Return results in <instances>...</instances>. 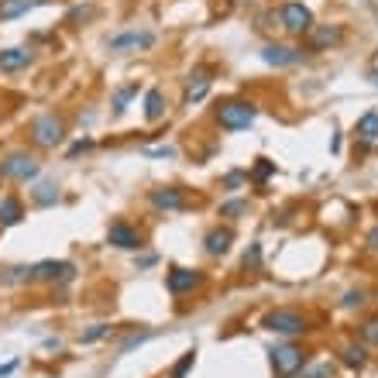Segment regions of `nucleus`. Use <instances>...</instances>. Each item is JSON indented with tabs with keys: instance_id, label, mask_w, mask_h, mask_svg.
I'll list each match as a JSON object with an SVG mask.
<instances>
[{
	"instance_id": "nucleus-1",
	"label": "nucleus",
	"mask_w": 378,
	"mask_h": 378,
	"mask_svg": "<svg viewBox=\"0 0 378 378\" xmlns=\"http://www.w3.org/2000/svg\"><path fill=\"white\" fill-rule=\"evenodd\" d=\"M213 117H217V124L224 127V131H245V127L254 124L258 107H254L252 100H220L217 110H213Z\"/></svg>"
},
{
	"instance_id": "nucleus-2",
	"label": "nucleus",
	"mask_w": 378,
	"mask_h": 378,
	"mask_svg": "<svg viewBox=\"0 0 378 378\" xmlns=\"http://www.w3.org/2000/svg\"><path fill=\"white\" fill-rule=\"evenodd\" d=\"M261 327L265 330H272V334H282V337H299L306 334V330H313L310 327V320L299 313V310H272V313H265V320H261Z\"/></svg>"
},
{
	"instance_id": "nucleus-3",
	"label": "nucleus",
	"mask_w": 378,
	"mask_h": 378,
	"mask_svg": "<svg viewBox=\"0 0 378 378\" xmlns=\"http://www.w3.org/2000/svg\"><path fill=\"white\" fill-rule=\"evenodd\" d=\"M268 358H272V368H275L279 378H296L306 368V361H310V354H306L303 347H296V344H279V347H272Z\"/></svg>"
},
{
	"instance_id": "nucleus-4",
	"label": "nucleus",
	"mask_w": 378,
	"mask_h": 378,
	"mask_svg": "<svg viewBox=\"0 0 378 378\" xmlns=\"http://www.w3.org/2000/svg\"><path fill=\"white\" fill-rule=\"evenodd\" d=\"M28 134H31V145H35V148H55V145H62V138H66V121L55 117V114H42V117L31 121Z\"/></svg>"
},
{
	"instance_id": "nucleus-5",
	"label": "nucleus",
	"mask_w": 378,
	"mask_h": 378,
	"mask_svg": "<svg viewBox=\"0 0 378 378\" xmlns=\"http://www.w3.org/2000/svg\"><path fill=\"white\" fill-rule=\"evenodd\" d=\"M38 159L31 155V152H10V155H3L0 159V175L3 179H14V182H31V179H38Z\"/></svg>"
},
{
	"instance_id": "nucleus-6",
	"label": "nucleus",
	"mask_w": 378,
	"mask_h": 378,
	"mask_svg": "<svg viewBox=\"0 0 378 378\" xmlns=\"http://www.w3.org/2000/svg\"><path fill=\"white\" fill-rule=\"evenodd\" d=\"M107 245H114L121 252H141L145 248V234L138 227H131L127 220H114L107 227Z\"/></svg>"
},
{
	"instance_id": "nucleus-7",
	"label": "nucleus",
	"mask_w": 378,
	"mask_h": 378,
	"mask_svg": "<svg viewBox=\"0 0 378 378\" xmlns=\"http://www.w3.org/2000/svg\"><path fill=\"white\" fill-rule=\"evenodd\" d=\"M279 21H282V28L289 31V35H306L310 28H313V14H310V7L306 3H282L279 7Z\"/></svg>"
},
{
	"instance_id": "nucleus-8",
	"label": "nucleus",
	"mask_w": 378,
	"mask_h": 378,
	"mask_svg": "<svg viewBox=\"0 0 378 378\" xmlns=\"http://www.w3.org/2000/svg\"><path fill=\"white\" fill-rule=\"evenodd\" d=\"M73 275H76L73 261H38V265H31V282H55V286H62V282H73Z\"/></svg>"
},
{
	"instance_id": "nucleus-9",
	"label": "nucleus",
	"mask_w": 378,
	"mask_h": 378,
	"mask_svg": "<svg viewBox=\"0 0 378 378\" xmlns=\"http://www.w3.org/2000/svg\"><path fill=\"white\" fill-rule=\"evenodd\" d=\"M340 42H344V28H340V24H313V28L306 31L310 52H330V48H337Z\"/></svg>"
},
{
	"instance_id": "nucleus-10",
	"label": "nucleus",
	"mask_w": 378,
	"mask_h": 378,
	"mask_svg": "<svg viewBox=\"0 0 378 378\" xmlns=\"http://www.w3.org/2000/svg\"><path fill=\"white\" fill-rule=\"evenodd\" d=\"M213 83V69L210 66H196L189 76H186V93H182V103H200Z\"/></svg>"
},
{
	"instance_id": "nucleus-11",
	"label": "nucleus",
	"mask_w": 378,
	"mask_h": 378,
	"mask_svg": "<svg viewBox=\"0 0 378 378\" xmlns=\"http://www.w3.org/2000/svg\"><path fill=\"white\" fill-rule=\"evenodd\" d=\"M166 286H168V293L172 296H186V293H193V289L203 286V275H200L196 268H172L168 279H166Z\"/></svg>"
},
{
	"instance_id": "nucleus-12",
	"label": "nucleus",
	"mask_w": 378,
	"mask_h": 378,
	"mask_svg": "<svg viewBox=\"0 0 378 378\" xmlns=\"http://www.w3.org/2000/svg\"><path fill=\"white\" fill-rule=\"evenodd\" d=\"M261 59L268 62V66H275V69H286V66H296L299 59H303V52L293 48V45H282V42H272L261 48Z\"/></svg>"
},
{
	"instance_id": "nucleus-13",
	"label": "nucleus",
	"mask_w": 378,
	"mask_h": 378,
	"mask_svg": "<svg viewBox=\"0 0 378 378\" xmlns=\"http://www.w3.org/2000/svg\"><path fill=\"white\" fill-rule=\"evenodd\" d=\"M152 45H155L152 31H121L107 42V48L110 52H138V48H152Z\"/></svg>"
},
{
	"instance_id": "nucleus-14",
	"label": "nucleus",
	"mask_w": 378,
	"mask_h": 378,
	"mask_svg": "<svg viewBox=\"0 0 378 378\" xmlns=\"http://www.w3.org/2000/svg\"><path fill=\"white\" fill-rule=\"evenodd\" d=\"M148 200L155 210H182L186 207V193L179 186H159V189H152Z\"/></svg>"
},
{
	"instance_id": "nucleus-15",
	"label": "nucleus",
	"mask_w": 378,
	"mask_h": 378,
	"mask_svg": "<svg viewBox=\"0 0 378 378\" xmlns=\"http://www.w3.org/2000/svg\"><path fill=\"white\" fill-rule=\"evenodd\" d=\"M203 245H207V254H213V258H217V254H227L231 245H234V231H231V227H213Z\"/></svg>"
},
{
	"instance_id": "nucleus-16",
	"label": "nucleus",
	"mask_w": 378,
	"mask_h": 378,
	"mask_svg": "<svg viewBox=\"0 0 378 378\" xmlns=\"http://www.w3.org/2000/svg\"><path fill=\"white\" fill-rule=\"evenodd\" d=\"M28 62H31L28 48H3L0 52V73H21Z\"/></svg>"
},
{
	"instance_id": "nucleus-17",
	"label": "nucleus",
	"mask_w": 378,
	"mask_h": 378,
	"mask_svg": "<svg viewBox=\"0 0 378 378\" xmlns=\"http://www.w3.org/2000/svg\"><path fill=\"white\" fill-rule=\"evenodd\" d=\"M354 138L361 145H375L378 141V110H368L358 124H354Z\"/></svg>"
},
{
	"instance_id": "nucleus-18",
	"label": "nucleus",
	"mask_w": 378,
	"mask_h": 378,
	"mask_svg": "<svg viewBox=\"0 0 378 378\" xmlns=\"http://www.w3.org/2000/svg\"><path fill=\"white\" fill-rule=\"evenodd\" d=\"M21 217H24V203L17 196L0 200V227H14V224H21Z\"/></svg>"
},
{
	"instance_id": "nucleus-19",
	"label": "nucleus",
	"mask_w": 378,
	"mask_h": 378,
	"mask_svg": "<svg viewBox=\"0 0 378 378\" xmlns=\"http://www.w3.org/2000/svg\"><path fill=\"white\" fill-rule=\"evenodd\" d=\"M145 117H148V121H162V117H166V93H162L159 86H152V89L145 93Z\"/></svg>"
},
{
	"instance_id": "nucleus-20",
	"label": "nucleus",
	"mask_w": 378,
	"mask_h": 378,
	"mask_svg": "<svg viewBox=\"0 0 378 378\" xmlns=\"http://www.w3.org/2000/svg\"><path fill=\"white\" fill-rule=\"evenodd\" d=\"M38 3H45V0H0V21H14V17L35 10Z\"/></svg>"
},
{
	"instance_id": "nucleus-21",
	"label": "nucleus",
	"mask_w": 378,
	"mask_h": 378,
	"mask_svg": "<svg viewBox=\"0 0 378 378\" xmlns=\"http://www.w3.org/2000/svg\"><path fill=\"white\" fill-rule=\"evenodd\" d=\"M340 361H344L347 368H365V365H368V351H365L361 344H347V347L340 351Z\"/></svg>"
},
{
	"instance_id": "nucleus-22",
	"label": "nucleus",
	"mask_w": 378,
	"mask_h": 378,
	"mask_svg": "<svg viewBox=\"0 0 378 378\" xmlns=\"http://www.w3.org/2000/svg\"><path fill=\"white\" fill-rule=\"evenodd\" d=\"M31 196H35L38 207H52V203L59 200V189H55V182H38V186L31 189Z\"/></svg>"
},
{
	"instance_id": "nucleus-23",
	"label": "nucleus",
	"mask_w": 378,
	"mask_h": 378,
	"mask_svg": "<svg viewBox=\"0 0 378 378\" xmlns=\"http://www.w3.org/2000/svg\"><path fill=\"white\" fill-rule=\"evenodd\" d=\"M220 217H227V220L248 217V200H227V203H220Z\"/></svg>"
},
{
	"instance_id": "nucleus-24",
	"label": "nucleus",
	"mask_w": 378,
	"mask_h": 378,
	"mask_svg": "<svg viewBox=\"0 0 378 378\" xmlns=\"http://www.w3.org/2000/svg\"><path fill=\"white\" fill-rule=\"evenodd\" d=\"M131 96H138V83H127L114 93V114H124L127 103H131Z\"/></svg>"
},
{
	"instance_id": "nucleus-25",
	"label": "nucleus",
	"mask_w": 378,
	"mask_h": 378,
	"mask_svg": "<svg viewBox=\"0 0 378 378\" xmlns=\"http://www.w3.org/2000/svg\"><path fill=\"white\" fill-rule=\"evenodd\" d=\"M193 361H196V351H186V354L172 365V375H168V378H186V375H189V368H193Z\"/></svg>"
},
{
	"instance_id": "nucleus-26",
	"label": "nucleus",
	"mask_w": 378,
	"mask_h": 378,
	"mask_svg": "<svg viewBox=\"0 0 378 378\" xmlns=\"http://www.w3.org/2000/svg\"><path fill=\"white\" fill-rule=\"evenodd\" d=\"M241 265H245V272H258V268H261V245H248Z\"/></svg>"
},
{
	"instance_id": "nucleus-27",
	"label": "nucleus",
	"mask_w": 378,
	"mask_h": 378,
	"mask_svg": "<svg viewBox=\"0 0 378 378\" xmlns=\"http://www.w3.org/2000/svg\"><path fill=\"white\" fill-rule=\"evenodd\" d=\"M275 172V162H268V159H258V166H254L252 172V182H258V186H265V179Z\"/></svg>"
},
{
	"instance_id": "nucleus-28",
	"label": "nucleus",
	"mask_w": 378,
	"mask_h": 378,
	"mask_svg": "<svg viewBox=\"0 0 378 378\" xmlns=\"http://www.w3.org/2000/svg\"><path fill=\"white\" fill-rule=\"evenodd\" d=\"M110 330H114L110 324H93V327H89V330L80 337V340H83V344H96V340H103V337L110 334Z\"/></svg>"
},
{
	"instance_id": "nucleus-29",
	"label": "nucleus",
	"mask_w": 378,
	"mask_h": 378,
	"mask_svg": "<svg viewBox=\"0 0 378 378\" xmlns=\"http://www.w3.org/2000/svg\"><path fill=\"white\" fill-rule=\"evenodd\" d=\"M303 378H334V365H313V368H303Z\"/></svg>"
},
{
	"instance_id": "nucleus-30",
	"label": "nucleus",
	"mask_w": 378,
	"mask_h": 378,
	"mask_svg": "<svg viewBox=\"0 0 378 378\" xmlns=\"http://www.w3.org/2000/svg\"><path fill=\"white\" fill-rule=\"evenodd\" d=\"M148 337H152L148 330H138V334H131V337L124 340V344H121V354H127V351H134V347H141V344H145Z\"/></svg>"
},
{
	"instance_id": "nucleus-31",
	"label": "nucleus",
	"mask_w": 378,
	"mask_h": 378,
	"mask_svg": "<svg viewBox=\"0 0 378 378\" xmlns=\"http://www.w3.org/2000/svg\"><path fill=\"white\" fill-rule=\"evenodd\" d=\"M245 179H248V172H241V168H238V172H227V175H224V189H238Z\"/></svg>"
},
{
	"instance_id": "nucleus-32",
	"label": "nucleus",
	"mask_w": 378,
	"mask_h": 378,
	"mask_svg": "<svg viewBox=\"0 0 378 378\" xmlns=\"http://www.w3.org/2000/svg\"><path fill=\"white\" fill-rule=\"evenodd\" d=\"M354 306H365V293L361 289H351L344 296V310H354Z\"/></svg>"
},
{
	"instance_id": "nucleus-33",
	"label": "nucleus",
	"mask_w": 378,
	"mask_h": 378,
	"mask_svg": "<svg viewBox=\"0 0 378 378\" xmlns=\"http://www.w3.org/2000/svg\"><path fill=\"white\" fill-rule=\"evenodd\" d=\"M361 337H365V344H378V320L365 324V327H361Z\"/></svg>"
},
{
	"instance_id": "nucleus-34",
	"label": "nucleus",
	"mask_w": 378,
	"mask_h": 378,
	"mask_svg": "<svg viewBox=\"0 0 378 378\" xmlns=\"http://www.w3.org/2000/svg\"><path fill=\"white\" fill-rule=\"evenodd\" d=\"M148 155H152V159H172V155H175V148H148Z\"/></svg>"
},
{
	"instance_id": "nucleus-35",
	"label": "nucleus",
	"mask_w": 378,
	"mask_h": 378,
	"mask_svg": "<svg viewBox=\"0 0 378 378\" xmlns=\"http://www.w3.org/2000/svg\"><path fill=\"white\" fill-rule=\"evenodd\" d=\"M152 265H155V254H141L138 258V268H152Z\"/></svg>"
},
{
	"instance_id": "nucleus-36",
	"label": "nucleus",
	"mask_w": 378,
	"mask_h": 378,
	"mask_svg": "<svg viewBox=\"0 0 378 378\" xmlns=\"http://www.w3.org/2000/svg\"><path fill=\"white\" fill-rule=\"evenodd\" d=\"M14 368H17V361H7V365H0V378H7L10 372H14Z\"/></svg>"
},
{
	"instance_id": "nucleus-37",
	"label": "nucleus",
	"mask_w": 378,
	"mask_h": 378,
	"mask_svg": "<svg viewBox=\"0 0 378 378\" xmlns=\"http://www.w3.org/2000/svg\"><path fill=\"white\" fill-rule=\"evenodd\" d=\"M368 248H372V252H378V227L372 231V234H368Z\"/></svg>"
},
{
	"instance_id": "nucleus-38",
	"label": "nucleus",
	"mask_w": 378,
	"mask_h": 378,
	"mask_svg": "<svg viewBox=\"0 0 378 378\" xmlns=\"http://www.w3.org/2000/svg\"><path fill=\"white\" fill-rule=\"evenodd\" d=\"M86 148H89V141H76V145H73V152H69V155H80V152H86Z\"/></svg>"
},
{
	"instance_id": "nucleus-39",
	"label": "nucleus",
	"mask_w": 378,
	"mask_h": 378,
	"mask_svg": "<svg viewBox=\"0 0 378 378\" xmlns=\"http://www.w3.org/2000/svg\"><path fill=\"white\" fill-rule=\"evenodd\" d=\"M0 179H3V175H0Z\"/></svg>"
}]
</instances>
